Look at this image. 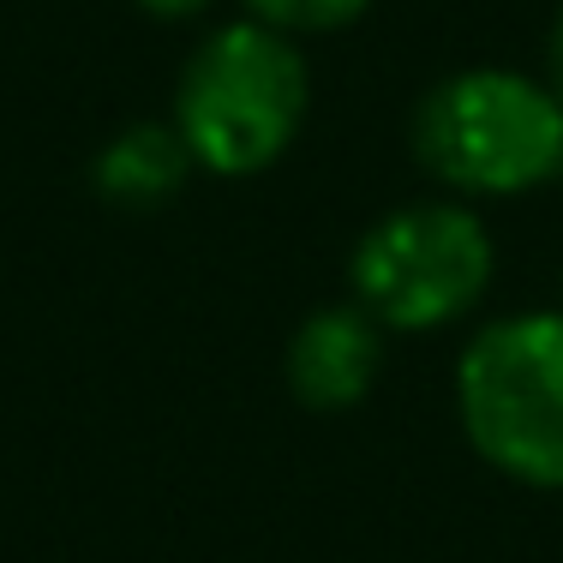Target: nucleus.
Segmentation results:
<instances>
[{
	"label": "nucleus",
	"instance_id": "obj_7",
	"mask_svg": "<svg viewBox=\"0 0 563 563\" xmlns=\"http://www.w3.org/2000/svg\"><path fill=\"white\" fill-rule=\"evenodd\" d=\"M252 19L271 24V31H342V24H354L360 12L372 7V0H246Z\"/></svg>",
	"mask_w": 563,
	"mask_h": 563
},
{
	"label": "nucleus",
	"instance_id": "obj_4",
	"mask_svg": "<svg viewBox=\"0 0 563 563\" xmlns=\"http://www.w3.org/2000/svg\"><path fill=\"white\" fill-rule=\"evenodd\" d=\"M492 282V240L462 205H408L354 252L360 312L384 330H438L462 318Z\"/></svg>",
	"mask_w": 563,
	"mask_h": 563
},
{
	"label": "nucleus",
	"instance_id": "obj_3",
	"mask_svg": "<svg viewBox=\"0 0 563 563\" xmlns=\"http://www.w3.org/2000/svg\"><path fill=\"white\" fill-rule=\"evenodd\" d=\"M420 163L462 192H528L563 168V102L504 66L455 73L413 120Z\"/></svg>",
	"mask_w": 563,
	"mask_h": 563
},
{
	"label": "nucleus",
	"instance_id": "obj_6",
	"mask_svg": "<svg viewBox=\"0 0 563 563\" xmlns=\"http://www.w3.org/2000/svg\"><path fill=\"white\" fill-rule=\"evenodd\" d=\"M186 168H192V151H186L180 126H126L109 151L97 156V186L114 205L151 210V205H163V198L180 192Z\"/></svg>",
	"mask_w": 563,
	"mask_h": 563
},
{
	"label": "nucleus",
	"instance_id": "obj_9",
	"mask_svg": "<svg viewBox=\"0 0 563 563\" xmlns=\"http://www.w3.org/2000/svg\"><path fill=\"white\" fill-rule=\"evenodd\" d=\"M139 7L163 12V19H186V12H198V7H205V0H139Z\"/></svg>",
	"mask_w": 563,
	"mask_h": 563
},
{
	"label": "nucleus",
	"instance_id": "obj_1",
	"mask_svg": "<svg viewBox=\"0 0 563 563\" xmlns=\"http://www.w3.org/2000/svg\"><path fill=\"white\" fill-rule=\"evenodd\" d=\"M306 60L271 24H228L180 78V139L210 174H258L294 144Z\"/></svg>",
	"mask_w": 563,
	"mask_h": 563
},
{
	"label": "nucleus",
	"instance_id": "obj_8",
	"mask_svg": "<svg viewBox=\"0 0 563 563\" xmlns=\"http://www.w3.org/2000/svg\"><path fill=\"white\" fill-rule=\"evenodd\" d=\"M545 60H552V85H545V90L563 102V12H558V24H552V55H545Z\"/></svg>",
	"mask_w": 563,
	"mask_h": 563
},
{
	"label": "nucleus",
	"instance_id": "obj_5",
	"mask_svg": "<svg viewBox=\"0 0 563 563\" xmlns=\"http://www.w3.org/2000/svg\"><path fill=\"white\" fill-rule=\"evenodd\" d=\"M384 366V342H378V318L360 306H330L312 312L300 324V336L288 347V384L306 408H354L372 390Z\"/></svg>",
	"mask_w": 563,
	"mask_h": 563
},
{
	"label": "nucleus",
	"instance_id": "obj_2",
	"mask_svg": "<svg viewBox=\"0 0 563 563\" xmlns=\"http://www.w3.org/2000/svg\"><path fill=\"white\" fill-rule=\"evenodd\" d=\"M474 450L521 486L563 492V312H528L479 330L455 372Z\"/></svg>",
	"mask_w": 563,
	"mask_h": 563
}]
</instances>
